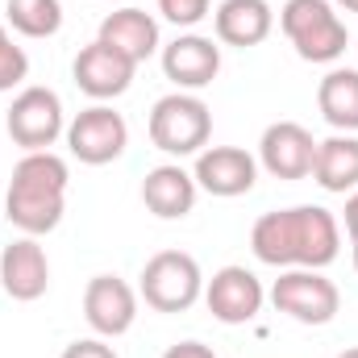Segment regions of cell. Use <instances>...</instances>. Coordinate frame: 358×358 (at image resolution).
I'll return each instance as SVG.
<instances>
[{
  "instance_id": "6da1fadb",
  "label": "cell",
  "mask_w": 358,
  "mask_h": 358,
  "mask_svg": "<svg viewBox=\"0 0 358 358\" xmlns=\"http://www.w3.org/2000/svg\"><path fill=\"white\" fill-rule=\"evenodd\" d=\"M250 250L267 267H313L325 271L342 250L338 217L321 204H296L263 213L250 229Z\"/></svg>"
},
{
  "instance_id": "7a4b0ae2",
  "label": "cell",
  "mask_w": 358,
  "mask_h": 358,
  "mask_svg": "<svg viewBox=\"0 0 358 358\" xmlns=\"http://www.w3.org/2000/svg\"><path fill=\"white\" fill-rule=\"evenodd\" d=\"M67 183H71V171L55 150H29L13 167L8 196H4V217L25 238L50 234L67 213Z\"/></svg>"
},
{
  "instance_id": "3957f363",
  "label": "cell",
  "mask_w": 358,
  "mask_h": 358,
  "mask_svg": "<svg viewBox=\"0 0 358 358\" xmlns=\"http://www.w3.org/2000/svg\"><path fill=\"white\" fill-rule=\"evenodd\" d=\"M279 25L304 63H338L350 46L346 21L329 0H287L279 8Z\"/></svg>"
},
{
  "instance_id": "277c9868",
  "label": "cell",
  "mask_w": 358,
  "mask_h": 358,
  "mask_svg": "<svg viewBox=\"0 0 358 358\" xmlns=\"http://www.w3.org/2000/svg\"><path fill=\"white\" fill-rule=\"evenodd\" d=\"M208 134H213V113L192 92H171L150 108V142L171 159L200 155L208 146Z\"/></svg>"
},
{
  "instance_id": "5b68a950",
  "label": "cell",
  "mask_w": 358,
  "mask_h": 358,
  "mask_svg": "<svg viewBox=\"0 0 358 358\" xmlns=\"http://www.w3.org/2000/svg\"><path fill=\"white\" fill-rule=\"evenodd\" d=\"M142 300L155 313H187L200 296H204V275L200 263L183 250H159L146 267H142V283H138Z\"/></svg>"
},
{
  "instance_id": "8992f818",
  "label": "cell",
  "mask_w": 358,
  "mask_h": 358,
  "mask_svg": "<svg viewBox=\"0 0 358 358\" xmlns=\"http://www.w3.org/2000/svg\"><path fill=\"white\" fill-rule=\"evenodd\" d=\"M271 304H275V313H287L300 325H329L342 308V292L321 271L287 267L271 283Z\"/></svg>"
},
{
  "instance_id": "52a82bcc",
  "label": "cell",
  "mask_w": 358,
  "mask_h": 358,
  "mask_svg": "<svg viewBox=\"0 0 358 358\" xmlns=\"http://www.w3.org/2000/svg\"><path fill=\"white\" fill-rule=\"evenodd\" d=\"M8 138L29 155V150H50L63 134H67V121H63V100L59 92L50 88H21L13 108H8Z\"/></svg>"
},
{
  "instance_id": "ba28073f",
  "label": "cell",
  "mask_w": 358,
  "mask_h": 358,
  "mask_svg": "<svg viewBox=\"0 0 358 358\" xmlns=\"http://www.w3.org/2000/svg\"><path fill=\"white\" fill-rule=\"evenodd\" d=\"M125 146H129V125L108 104H92L84 113H76V121L67 125V150L88 167H104L121 159Z\"/></svg>"
},
{
  "instance_id": "9c48e42d",
  "label": "cell",
  "mask_w": 358,
  "mask_h": 358,
  "mask_svg": "<svg viewBox=\"0 0 358 358\" xmlns=\"http://www.w3.org/2000/svg\"><path fill=\"white\" fill-rule=\"evenodd\" d=\"M263 300H267V292H263L259 275L246 267H221L208 279V287H204V304H208V313L221 325L255 321L263 313Z\"/></svg>"
},
{
  "instance_id": "30bf717a",
  "label": "cell",
  "mask_w": 358,
  "mask_h": 358,
  "mask_svg": "<svg viewBox=\"0 0 358 358\" xmlns=\"http://www.w3.org/2000/svg\"><path fill=\"white\" fill-rule=\"evenodd\" d=\"M84 321L100 338H121L138 321V292L117 275H96L84 287Z\"/></svg>"
},
{
  "instance_id": "8fae6325",
  "label": "cell",
  "mask_w": 358,
  "mask_h": 358,
  "mask_svg": "<svg viewBox=\"0 0 358 358\" xmlns=\"http://www.w3.org/2000/svg\"><path fill=\"white\" fill-rule=\"evenodd\" d=\"M196 187H204L208 196H221V200H234V196H246L259 179V163L255 155H246L242 146H208L196 155Z\"/></svg>"
},
{
  "instance_id": "7c38bea8",
  "label": "cell",
  "mask_w": 358,
  "mask_h": 358,
  "mask_svg": "<svg viewBox=\"0 0 358 358\" xmlns=\"http://www.w3.org/2000/svg\"><path fill=\"white\" fill-rule=\"evenodd\" d=\"M71 71H76V84H80L84 96H92V100H113V96L129 92L138 63L96 38L92 46H84V50L76 55V67H71Z\"/></svg>"
},
{
  "instance_id": "4fadbf2b",
  "label": "cell",
  "mask_w": 358,
  "mask_h": 358,
  "mask_svg": "<svg viewBox=\"0 0 358 358\" xmlns=\"http://www.w3.org/2000/svg\"><path fill=\"white\" fill-rule=\"evenodd\" d=\"M259 163L267 167L275 179H304L313 176L317 163V142L304 125L296 121H275L267 125L263 142H259Z\"/></svg>"
},
{
  "instance_id": "5bb4252c",
  "label": "cell",
  "mask_w": 358,
  "mask_h": 358,
  "mask_svg": "<svg viewBox=\"0 0 358 358\" xmlns=\"http://www.w3.org/2000/svg\"><path fill=\"white\" fill-rule=\"evenodd\" d=\"M221 71V46L200 34H179L171 46H163V76L179 92L208 88Z\"/></svg>"
},
{
  "instance_id": "9a60e30c",
  "label": "cell",
  "mask_w": 358,
  "mask_h": 358,
  "mask_svg": "<svg viewBox=\"0 0 358 358\" xmlns=\"http://www.w3.org/2000/svg\"><path fill=\"white\" fill-rule=\"evenodd\" d=\"M0 287L21 304L46 296L50 263H46V250L38 246V238H17L13 246H4V255H0Z\"/></svg>"
},
{
  "instance_id": "2e32d148",
  "label": "cell",
  "mask_w": 358,
  "mask_h": 358,
  "mask_svg": "<svg viewBox=\"0 0 358 358\" xmlns=\"http://www.w3.org/2000/svg\"><path fill=\"white\" fill-rule=\"evenodd\" d=\"M100 42H108L113 50H121L134 63H146L163 42H159V21L146 8H117L100 21Z\"/></svg>"
},
{
  "instance_id": "e0dca14e",
  "label": "cell",
  "mask_w": 358,
  "mask_h": 358,
  "mask_svg": "<svg viewBox=\"0 0 358 358\" xmlns=\"http://www.w3.org/2000/svg\"><path fill=\"white\" fill-rule=\"evenodd\" d=\"M196 179L187 176L179 163H163V167H155V171H146L142 179V200H146V208L155 213V217H163V221H179V217H187L192 208H196Z\"/></svg>"
},
{
  "instance_id": "ac0fdd59",
  "label": "cell",
  "mask_w": 358,
  "mask_h": 358,
  "mask_svg": "<svg viewBox=\"0 0 358 358\" xmlns=\"http://www.w3.org/2000/svg\"><path fill=\"white\" fill-rule=\"evenodd\" d=\"M213 25H217V38L225 46H242L246 50V46L267 42L271 25H275V13H271L267 0H221Z\"/></svg>"
},
{
  "instance_id": "d6986e66",
  "label": "cell",
  "mask_w": 358,
  "mask_h": 358,
  "mask_svg": "<svg viewBox=\"0 0 358 358\" xmlns=\"http://www.w3.org/2000/svg\"><path fill=\"white\" fill-rule=\"evenodd\" d=\"M313 179L325 192H355L358 187V138L355 134H334L325 142H317V163H313Z\"/></svg>"
},
{
  "instance_id": "ffe728a7",
  "label": "cell",
  "mask_w": 358,
  "mask_h": 358,
  "mask_svg": "<svg viewBox=\"0 0 358 358\" xmlns=\"http://www.w3.org/2000/svg\"><path fill=\"white\" fill-rule=\"evenodd\" d=\"M317 108L338 134L358 129V67H334L321 88H317Z\"/></svg>"
},
{
  "instance_id": "44dd1931",
  "label": "cell",
  "mask_w": 358,
  "mask_h": 358,
  "mask_svg": "<svg viewBox=\"0 0 358 358\" xmlns=\"http://www.w3.org/2000/svg\"><path fill=\"white\" fill-rule=\"evenodd\" d=\"M4 13L21 38H55L63 29V0H8Z\"/></svg>"
},
{
  "instance_id": "7402d4cb",
  "label": "cell",
  "mask_w": 358,
  "mask_h": 358,
  "mask_svg": "<svg viewBox=\"0 0 358 358\" xmlns=\"http://www.w3.org/2000/svg\"><path fill=\"white\" fill-rule=\"evenodd\" d=\"M29 76V55L8 38V29L0 25V92H13Z\"/></svg>"
},
{
  "instance_id": "603a6c76",
  "label": "cell",
  "mask_w": 358,
  "mask_h": 358,
  "mask_svg": "<svg viewBox=\"0 0 358 358\" xmlns=\"http://www.w3.org/2000/svg\"><path fill=\"white\" fill-rule=\"evenodd\" d=\"M159 13L179 29H192L208 17V0H159Z\"/></svg>"
},
{
  "instance_id": "cb8c5ba5",
  "label": "cell",
  "mask_w": 358,
  "mask_h": 358,
  "mask_svg": "<svg viewBox=\"0 0 358 358\" xmlns=\"http://www.w3.org/2000/svg\"><path fill=\"white\" fill-rule=\"evenodd\" d=\"M63 358H117V350L104 342V338H80V342H71Z\"/></svg>"
},
{
  "instance_id": "d4e9b609",
  "label": "cell",
  "mask_w": 358,
  "mask_h": 358,
  "mask_svg": "<svg viewBox=\"0 0 358 358\" xmlns=\"http://www.w3.org/2000/svg\"><path fill=\"white\" fill-rule=\"evenodd\" d=\"M163 358H217L204 342H176V346H167V355Z\"/></svg>"
},
{
  "instance_id": "484cf974",
  "label": "cell",
  "mask_w": 358,
  "mask_h": 358,
  "mask_svg": "<svg viewBox=\"0 0 358 358\" xmlns=\"http://www.w3.org/2000/svg\"><path fill=\"white\" fill-rule=\"evenodd\" d=\"M346 234H350V242L358 238V187L346 196Z\"/></svg>"
},
{
  "instance_id": "4316f807",
  "label": "cell",
  "mask_w": 358,
  "mask_h": 358,
  "mask_svg": "<svg viewBox=\"0 0 358 358\" xmlns=\"http://www.w3.org/2000/svg\"><path fill=\"white\" fill-rule=\"evenodd\" d=\"M338 4H342L346 13H358V0H338Z\"/></svg>"
},
{
  "instance_id": "83f0119b",
  "label": "cell",
  "mask_w": 358,
  "mask_h": 358,
  "mask_svg": "<svg viewBox=\"0 0 358 358\" xmlns=\"http://www.w3.org/2000/svg\"><path fill=\"white\" fill-rule=\"evenodd\" d=\"M338 358H358V346H350V350H342Z\"/></svg>"
},
{
  "instance_id": "f1b7e54d",
  "label": "cell",
  "mask_w": 358,
  "mask_h": 358,
  "mask_svg": "<svg viewBox=\"0 0 358 358\" xmlns=\"http://www.w3.org/2000/svg\"><path fill=\"white\" fill-rule=\"evenodd\" d=\"M355 271H358V238H355Z\"/></svg>"
}]
</instances>
